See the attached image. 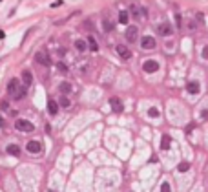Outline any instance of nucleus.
Segmentation results:
<instances>
[{"label":"nucleus","instance_id":"obj_13","mask_svg":"<svg viewBox=\"0 0 208 192\" xmlns=\"http://www.w3.org/2000/svg\"><path fill=\"white\" fill-rule=\"evenodd\" d=\"M5 152H7L9 156H15V158H18V156H20V147H18V145H7Z\"/></svg>","mask_w":208,"mask_h":192},{"label":"nucleus","instance_id":"obj_24","mask_svg":"<svg viewBox=\"0 0 208 192\" xmlns=\"http://www.w3.org/2000/svg\"><path fill=\"white\" fill-rule=\"evenodd\" d=\"M161 192H172V189H170V183H168V181H164V183L161 185Z\"/></svg>","mask_w":208,"mask_h":192},{"label":"nucleus","instance_id":"obj_11","mask_svg":"<svg viewBox=\"0 0 208 192\" xmlns=\"http://www.w3.org/2000/svg\"><path fill=\"white\" fill-rule=\"evenodd\" d=\"M117 53H119V57H122L124 60H128V59L132 57V51H130L126 46H117Z\"/></svg>","mask_w":208,"mask_h":192},{"label":"nucleus","instance_id":"obj_5","mask_svg":"<svg viewBox=\"0 0 208 192\" xmlns=\"http://www.w3.org/2000/svg\"><path fill=\"white\" fill-rule=\"evenodd\" d=\"M143 70H144L146 73H155V71L159 70V62H157V60H146V62L143 64Z\"/></svg>","mask_w":208,"mask_h":192},{"label":"nucleus","instance_id":"obj_22","mask_svg":"<svg viewBox=\"0 0 208 192\" xmlns=\"http://www.w3.org/2000/svg\"><path fill=\"white\" fill-rule=\"evenodd\" d=\"M148 117H159V110L157 108H150L148 110Z\"/></svg>","mask_w":208,"mask_h":192},{"label":"nucleus","instance_id":"obj_21","mask_svg":"<svg viewBox=\"0 0 208 192\" xmlns=\"http://www.w3.org/2000/svg\"><path fill=\"white\" fill-rule=\"evenodd\" d=\"M24 95H26V88H20V90L15 93V99H24Z\"/></svg>","mask_w":208,"mask_h":192},{"label":"nucleus","instance_id":"obj_25","mask_svg":"<svg viewBox=\"0 0 208 192\" xmlns=\"http://www.w3.org/2000/svg\"><path fill=\"white\" fill-rule=\"evenodd\" d=\"M60 106H64V108H68V106H69V99L62 95V99H60Z\"/></svg>","mask_w":208,"mask_h":192},{"label":"nucleus","instance_id":"obj_8","mask_svg":"<svg viewBox=\"0 0 208 192\" xmlns=\"http://www.w3.org/2000/svg\"><path fill=\"white\" fill-rule=\"evenodd\" d=\"M18 90H20V82H18V79H11V81L7 82V93L13 95V93H16Z\"/></svg>","mask_w":208,"mask_h":192},{"label":"nucleus","instance_id":"obj_9","mask_svg":"<svg viewBox=\"0 0 208 192\" xmlns=\"http://www.w3.org/2000/svg\"><path fill=\"white\" fill-rule=\"evenodd\" d=\"M157 31H159V35H163V37H168V35H172V26H170L168 22H163V24H159Z\"/></svg>","mask_w":208,"mask_h":192},{"label":"nucleus","instance_id":"obj_1","mask_svg":"<svg viewBox=\"0 0 208 192\" xmlns=\"http://www.w3.org/2000/svg\"><path fill=\"white\" fill-rule=\"evenodd\" d=\"M15 128H16L18 132H33V130H35V125L29 123L27 119H16V121H15Z\"/></svg>","mask_w":208,"mask_h":192},{"label":"nucleus","instance_id":"obj_23","mask_svg":"<svg viewBox=\"0 0 208 192\" xmlns=\"http://www.w3.org/2000/svg\"><path fill=\"white\" fill-rule=\"evenodd\" d=\"M102 26H104V29H106V31H111V29H113V24H111L110 20H104V22H102Z\"/></svg>","mask_w":208,"mask_h":192},{"label":"nucleus","instance_id":"obj_6","mask_svg":"<svg viewBox=\"0 0 208 192\" xmlns=\"http://www.w3.org/2000/svg\"><path fill=\"white\" fill-rule=\"evenodd\" d=\"M199 90H201V84H199L197 81H190V82L186 84V92H188L190 95H197Z\"/></svg>","mask_w":208,"mask_h":192},{"label":"nucleus","instance_id":"obj_7","mask_svg":"<svg viewBox=\"0 0 208 192\" xmlns=\"http://www.w3.org/2000/svg\"><path fill=\"white\" fill-rule=\"evenodd\" d=\"M137 26H130L128 29H126V40L128 42H135L137 40Z\"/></svg>","mask_w":208,"mask_h":192},{"label":"nucleus","instance_id":"obj_16","mask_svg":"<svg viewBox=\"0 0 208 192\" xmlns=\"http://www.w3.org/2000/svg\"><path fill=\"white\" fill-rule=\"evenodd\" d=\"M58 92H60L62 95L71 93V84H69V82H66V81H64V82H60V84H58Z\"/></svg>","mask_w":208,"mask_h":192},{"label":"nucleus","instance_id":"obj_28","mask_svg":"<svg viewBox=\"0 0 208 192\" xmlns=\"http://www.w3.org/2000/svg\"><path fill=\"white\" fill-rule=\"evenodd\" d=\"M201 55H203V59H208V46H205V48H203Z\"/></svg>","mask_w":208,"mask_h":192},{"label":"nucleus","instance_id":"obj_12","mask_svg":"<svg viewBox=\"0 0 208 192\" xmlns=\"http://www.w3.org/2000/svg\"><path fill=\"white\" fill-rule=\"evenodd\" d=\"M110 104H111V108H113V112H122V103H121V99L119 97H111L110 99Z\"/></svg>","mask_w":208,"mask_h":192},{"label":"nucleus","instance_id":"obj_32","mask_svg":"<svg viewBox=\"0 0 208 192\" xmlns=\"http://www.w3.org/2000/svg\"><path fill=\"white\" fill-rule=\"evenodd\" d=\"M0 126H4V119L2 117H0Z\"/></svg>","mask_w":208,"mask_h":192},{"label":"nucleus","instance_id":"obj_15","mask_svg":"<svg viewBox=\"0 0 208 192\" xmlns=\"http://www.w3.org/2000/svg\"><path fill=\"white\" fill-rule=\"evenodd\" d=\"M170 145H172V137H170L168 134H164L163 139H161V150H168Z\"/></svg>","mask_w":208,"mask_h":192},{"label":"nucleus","instance_id":"obj_31","mask_svg":"<svg viewBox=\"0 0 208 192\" xmlns=\"http://www.w3.org/2000/svg\"><path fill=\"white\" fill-rule=\"evenodd\" d=\"M4 37H5V33H4V31L0 29V38H4Z\"/></svg>","mask_w":208,"mask_h":192},{"label":"nucleus","instance_id":"obj_17","mask_svg":"<svg viewBox=\"0 0 208 192\" xmlns=\"http://www.w3.org/2000/svg\"><path fill=\"white\" fill-rule=\"evenodd\" d=\"M75 48H77V51H86L88 49V44H86V40H75Z\"/></svg>","mask_w":208,"mask_h":192},{"label":"nucleus","instance_id":"obj_20","mask_svg":"<svg viewBox=\"0 0 208 192\" xmlns=\"http://www.w3.org/2000/svg\"><path fill=\"white\" fill-rule=\"evenodd\" d=\"M119 22H121V24H128V13H126V11H121V15H119Z\"/></svg>","mask_w":208,"mask_h":192},{"label":"nucleus","instance_id":"obj_26","mask_svg":"<svg viewBox=\"0 0 208 192\" xmlns=\"http://www.w3.org/2000/svg\"><path fill=\"white\" fill-rule=\"evenodd\" d=\"M57 66H58V70H60L62 73H66V71H68V66H66L64 62H57Z\"/></svg>","mask_w":208,"mask_h":192},{"label":"nucleus","instance_id":"obj_27","mask_svg":"<svg viewBox=\"0 0 208 192\" xmlns=\"http://www.w3.org/2000/svg\"><path fill=\"white\" fill-rule=\"evenodd\" d=\"M0 108L2 110H9V103L7 101H0Z\"/></svg>","mask_w":208,"mask_h":192},{"label":"nucleus","instance_id":"obj_10","mask_svg":"<svg viewBox=\"0 0 208 192\" xmlns=\"http://www.w3.org/2000/svg\"><path fill=\"white\" fill-rule=\"evenodd\" d=\"M48 112H49V115H57L58 114V103L55 99H49L48 101Z\"/></svg>","mask_w":208,"mask_h":192},{"label":"nucleus","instance_id":"obj_19","mask_svg":"<svg viewBox=\"0 0 208 192\" xmlns=\"http://www.w3.org/2000/svg\"><path fill=\"white\" fill-rule=\"evenodd\" d=\"M188 168H190V163H186V161H183V163L177 165V172H186Z\"/></svg>","mask_w":208,"mask_h":192},{"label":"nucleus","instance_id":"obj_30","mask_svg":"<svg viewBox=\"0 0 208 192\" xmlns=\"http://www.w3.org/2000/svg\"><path fill=\"white\" fill-rule=\"evenodd\" d=\"M201 117H203V119H208V110H203V112H201Z\"/></svg>","mask_w":208,"mask_h":192},{"label":"nucleus","instance_id":"obj_3","mask_svg":"<svg viewBox=\"0 0 208 192\" xmlns=\"http://www.w3.org/2000/svg\"><path fill=\"white\" fill-rule=\"evenodd\" d=\"M141 48H143V49H153V48H155V38L150 37V35L143 37V38H141Z\"/></svg>","mask_w":208,"mask_h":192},{"label":"nucleus","instance_id":"obj_29","mask_svg":"<svg viewBox=\"0 0 208 192\" xmlns=\"http://www.w3.org/2000/svg\"><path fill=\"white\" fill-rule=\"evenodd\" d=\"M58 5H62V0H57V2L51 4V7H58Z\"/></svg>","mask_w":208,"mask_h":192},{"label":"nucleus","instance_id":"obj_4","mask_svg":"<svg viewBox=\"0 0 208 192\" xmlns=\"http://www.w3.org/2000/svg\"><path fill=\"white\" fill-rule=\"evenodd\" d=\"M27 152L29 154H40L42 152V143L40 141H27Z\"/></svg>","mask_w":208,"mask_h":192},{"label":"nucleus","instance_id":"obj_18","mask_svg":"<svg viewBox=\"0 0 208 192\" xmlns=\"http://www.w3.org/2000/svg\"><path fill=\"white\" fill-rule=\"evenodd\" d=\"M88 46H90L91 51H97V49H99V44H97V40H95L93 37H88Z\"/></svg>","mask_w":208,"mask_h":192},{"label":"nucleus","instance_id":"obj_14","mask_svg":"<svg viewBox=\"0 0 208 192\" xmlns=\"http://www.w3.org/2000/svg\"><path fill=\"white\" fill-rule=\"evenodd\" d=\"M22 81H24L26 86H29V84L33 82V73H31L29 70H24V71H22Z\"/></svg>","mask_w":208,"mask_h":192},{"label":"nucleus","instance_id":"obj_2","mask_svg":"<svg viewBox=\"0 0 208 192\" xmlns=\"http://www.w3.org/2000/svg\"><path fill=\"white\" fill-rule=\"evenodd\" d=\"M35 60H37V64H42V66H51L49 53H48V51H44V49L35 53Z\"/></svg>","mask_w":208,"mask_h":192}]
</instances>
